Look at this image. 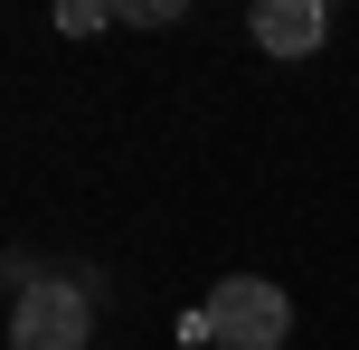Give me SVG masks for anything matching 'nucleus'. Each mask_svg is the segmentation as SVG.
Returning <instances> with one entry per match:
<instances>
[{
	"label": "nucleus",
	"mask_w": 359,
	"mask_h": 350,
	"mask_svg": "<svg viewBox=\"0 0 359 350\" xmlns=\"http://www.w3.org/2000/svg\"><path fill=\"white\" fill-rule=\"evenodd\" d=\"M284 332H293V303H284V284H265V275H227L180 322V341H198V350H284Z\"/></svg>",
	"instance_id": "obj_1"
},
{
	"label": "nucleus",
	"mask_w": 359,
	"mask_h": 350,
	"mask_svg": "<svg viewBox=\"0 0 359 350\" xmlns=\"http://www.w3.org/2000/svg\"><path fill=\"white\" fill-rule=\"evenodd\" d=\"M10 350H95V284L38 275L10 313Z\"/></svg>",
	"instance_id": "obj_2"
},
{
	"label": "nucleus",
	"mask_w": 359,
	"mask_h": 350,
	"mask_svg": "<svg viewBox=\"0 0 359 350\" xmlns=\"http://www.w3.org/2000/svg\"><path fill=\"white\" fill-rule=\"evenodd\" d=\"M246 29H255V48H274V57H312L331 38V10L322 0H255Z\"/></svg>",
	"instance_id": "obj_3"
},
{
	"label": "nucleus",
	"mask_w": 359,
	"mask_h": 350,
	"mask_svg": "<svg viewBox=\"0 0 359 350\" xmlns=\"http://www.w3.org/2000/svg\"><path fill=\"white\" fill-rule=\"evenodd\" d=\"M114 29V0H57V38H95Z\"/></svg>",
	"instance_id": "obj_4"
},
{
	"label": "nucleus",
	"mask_w": 359,
	"mask_h": 350,
	"mask_svg": "<svg viewBox=\"0 0 359 350\" xmlns=\"http://www.w3.org/2000/svg\"><path fill=\"white\" fill-rule=\"evenodd\" d=\"M189 0H114V29H170Z\"/></svg>",
	"instance_id": "obj_5"
},
{
	"label": "nucleus",
	"mask_w": 359,
	"mask_h": 350,
	"mask_svg": "<svg viewBox=\"0 0 359 350\" xmlns=\"http://www.w3.org/2000/svg\"><path fill=\"white\" fill-rule=\"evenodd\" d=\"M180 350H198V341H180Z\"/></svg>",
	"instance_id": "obj_6"
}]
</instances>
